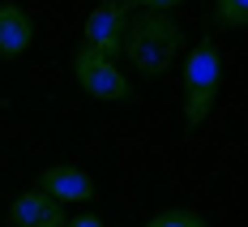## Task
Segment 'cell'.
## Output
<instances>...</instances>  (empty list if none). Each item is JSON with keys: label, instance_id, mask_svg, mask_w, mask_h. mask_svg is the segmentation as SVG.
Here are the masks:
<instances>
[{"label": "cell", "instance_id": "6da1fadb", "mask_svg": "<svg viewBox=\"0 0 248 227\" xmlns=\"http://www.w3.org/2000/svg\"><path fill=\"white\" fill-rule=\"evenodd\" d=\"M180 48H184V30H180L175 17H167V13H137V17H128L120 56L141 77H158L175 65Z\"/></svg>", "mask_w": 248, "mask_h": 227}, {"label": "cell", "instance_id": "7a4b0ae2", "mask_svg": "<svg viewBox=\"0 0 248 227\" xmlns=\"http://www.w3.org/2000/svg\"><path fill=\"white\" fill-rule=\"evenodd\" d=\"M218 77H223V60H218V48L214 39L205 34L188 65H184V125L197 129L210 112H214V99H218Z\"/></svg>", "mask_w": 248, "mask_h": 227}, {"label": "cell", "instance_id": "3957f363", "mask_svg": "<svg viewBox=\"0 0 248 227\" xmlns=\"http://www.w3.org/2000/svg\"><path fill=\"white\" fill-rule=\"evenodd\" d=\"M73 73H77V81H81V90L86 95H94V99H103V103H133V81L120 73V65L116 60H107L103 51H94V48H77V56H73Z\"/></svg>", "mask_w": 248, "mask_h": 227}, {"label": "cell", "instance_id": "277c9868", "mask_svg": "<svg viewBox=\"0 0 248 227\" xmlns=\"http://www.w3.org/2000/svg\"><path fill=\"white\" fill-rule=\"evenodd\" d=\"M124 30H128V0H103L86 17V48L103 51L107 60H116L124 48Z\"/></svg>", "mask_w": 248, "mask_h": 227}, {"label": "cell", "instance_id": "5b68a950", "mask_svg": "<svg viewBox=\"0 0 248 227\" xmlns=\"http://www.w3.org/2000/svg\"><path fill=\"white\" fill-rule=\"evenodd\" d=\"M9 223L13 227H69V214H64V206L56 197L30 189V193L9 202Z\"/></svg>", "mask_w": 248, "mask_h": 227}, {"label": "cell", "instance_id": "8992f818", "mask_svg": "<svg viewBox=\"0 0 248 227\" xmlns=\"http://www.w3.org/2000/svg\"><path fill=\"white\" fill-rule=\"evenodd\" d=\"M39 193H47L56 202H90L94 197V180L81 167H73V163H60V167H47L39 176Z\"/></svg>", "mask_w": 248, "mask_h": 227}, {"label": "cell", "instance_id": "52a82bcc", "mask_svg": "<svg viewBox=\"0 0 248 227\" xmlns=\"http://www.w3.org/2000/svg\"><path fill=\"white\" fill-rule=\"evenodd\" d=\"M34 39V22L17 4H0V56H22Z\"/></svg>", "mask_w": 248, "mask_h": 227}, {"label": "cell", "instance_id": "ba28073f", "mask_svg": "<svg viewBox=\"0 0 248 227\" xmlns=\"http://www.w3.org/2000/svg\"><path fill=\"white\" fill-rule=\"evenodd\" d=\"M210 22L218 26V30H240V26H248V0H214Z\"/></svg>", "mask_w": 248, "mask_h": 227}, {"label": "cell", "instance_id": "9c48e42d", "mask_svg": "<svg viewBox=\"0 0 248 227\" xmlns=\"http://www.w3.org/2000/svg\"><path fill=\"white\" fill-rule=\"evenodd\" d=\"M146 227H210V223L201 219L197 210H184V206H180V210H163V214L150 219Z\"/></svg>", "mask_w": 248, "mask_h": 227}, {"label": "cell", "instance_id": "30bf717a", "mask_svg": "<svg viewBox=\"0 0 248 227\" xmlns=\"http://www.w3.org/2000/svg\"><path fill=\"white\" fill-rule=\"evenodd\" d=\"M180 0H128V9H146V13H163V9H175Z\"/></svg>", "mask_w": 248, "mask_h": 227}, {"label": "cell", "instance_id": "8fae6325", "mask_svg": "<svg viewBox=\"0 0 248 227\" xmlns=\"http://www.w3.org/2000/svg\"><path fill=\"white\" fill-rule=\"evenodd\" d=\"M69 227H103L99 214H77V219H69Z\"/></svg>", "mask_w": 248, "mask_h": 227}]
</instances>
